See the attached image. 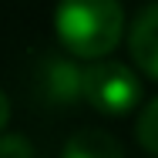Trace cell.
<instances>
[{"mask_svg":"<svg viewBox=\"0 0 158 158\" xmlns=\"http://www.w3.org/2000/svg\"><path fill=\"white\" fill-rule=\"evenodd\" d=\"M40 91L54 104H74L84 98V67L64 57H47L40 64Z\"/></svg>","mask_w":158,"mask_h":158,"instance_id":"277c9868","label":"cell"},{"mask_svg":"<svg viewBox=\"0 0 158 158\" xmlns=\"http://www.w3.org/2000/svg\"><path fill=\"white\" fill-rule=\"evenodd\" d=\"M128 51L138 71L158 81V3H148L135 14L128 31Z\"/></svg>","mask_w":158,"mask_h":158,"instance_id":"3957f363","label":"cell"},{"mask_svg":"<svg viewBox=\"0 0 158 158\" xmlns=\"http://www.w3.org/2000/svg\"><path fill=\"white\" fill-rule=\"evenodd\" d=\"M84 101L108 118H121L138 108L141 81L121 61H94L84 67Z\"/></svg>","mask_w":158,"mask_h":158,"instance_id":"7a4b0ae2","label":"cell"},{"mask_svg":"<svg viewBox=\"0 0 158 158\" xmlns=\"http://www.w3.org/2000/svg\"><path fill=\"white\" fill-rule=\"evenodd\" d=\"M61 158H125L121 145L114 135L101 131V128H81L64 141Z\"/></svg>","mask_w":158,"mask_h":158,"instance_id":"5b68a950","label":"cell"},{"mask_svg":"<svg viewBox=\"0 0 158 158\" xmlns=\"http://www.w3.org/2000/svg\"><path fill=\"white\" fill-rule=\"evenodd\" d=\"M54 31L64 51H71L74 57L91 64L104 61L125 34L121 0H57Z\"/></svg>","mask_w":158,"mask_h":158,"instance_id":"6da1fadb","label":"cell"},{"mask_svg":"<svg viewBox=\"0 0 158 158\" xmlns=\"http://www.w3.org/2000/svg\"><path fill=\"white\" fill-rule=\"evenodd\" d=\"M135 135H138V145H141V148H148L152 155H158V98H155V101H148L145 111L138 114V128H135Z\"/></svg>","mask_w":158,"mask_h":158,"instance_id":"8992f818","label":"cell"},{"mask_svg":"<svg viewBox=\"0 0 158 158\" xmlns=\"http://www.w3.org/2000/svg\"><path fill=\"white\" fill-rule=\"evenodd\" d=\"M7 121H10V101H7V94L0 91V131L7 128Z\"/></svg>","mask_w":158,"mask_h":158,"instance_id":"ba28073f","label":"cell"},{"mask_svg":"<svg viewBox=\"0 0 158 158\" xmlns=\"http://www.w3.org/2000/svg\"><path fill=\"white\" fill-rule=\"evenodd\" d=\"M0 158H34V145L24 135H0Z\"/></svg>","mask_w":158,"mask_h":158,"instance_id":"52a82bcc","label":"cell"}]
</instances>
